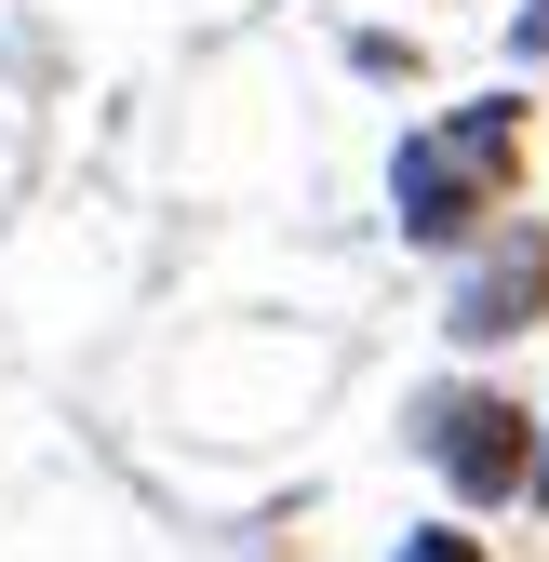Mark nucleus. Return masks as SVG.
Here are the masks:
<instances>
[{
    "label": "nucleus",
    "mask_w": 549,
    "mask_h": 562,
    "mask_svg": "<svg viewBox=\"0 0 549 562\" xmlns=\"http://www.w3.org/2000/svg\"><path fill=\"white\" fill-rule=\"evenodd\" d=\"M536 322H549V215L509 201L469 255H442V348L483 362V348H523Z\"/></svg>",
    "instance_id": "3"
},
{
    "label": "nucleus",
    "mask_w": 549,
    "mask_h": 562,
    "mask_svg": "<svg viewBox=\"0 0 549 562\" xmlns=\"http://www.w3.org/2000/svg\"><path fill=\"white\" fill-rule=\"evenodd\" d=\"M509 67H549V0H523V14H509Z\"/></svg>",
    "instance_id": "6"
},
{
    "label": "nucleus",
    "mask_w": 549,
    "mask_h": 562,
    "mask_svg": "<svg viewBox=\"0 0 549 562\" xmlns=\"http://www.w3.org/2000/svg\"><path fill=\"white\" fill-rule=\"evenodd\" d=\"M402 442L456 496V522H483V509H523V482H536V402L496 375H429L402 402Z\"/></svg>",
    "instance_id": "2"
},
{
    "label": "nucleus",
    "mask_w": 549,
    "mask_h": 562,
    "mask_svg": "<svg viewBox=\"0 0 549 562\" xmlns=\"http://www.w3.org/2000/svg\"><path fill=\"white\" fill-rule=\"evenodd\" d=\"M335 54H349V81H376V94H416L429 81V41L416 27H349Z\"/></svg>",
    "instance_id": "4"
},
{
    "label": "nucleus",
    "mask_w": 549,
    "mask_h": 562,
    "mask_svg": "<svg viewBox=\"0 0 549 562\" xmlns=\"http://www.w3.org/2000/svg\"><path fill=\"white\" fill-rule=\"evenodd\" d=\"M523 509H549V402H536V482H523Z\"/></svg>",
    "instance_id": "7"
},
{
    "label": "nucleus",
    "mask_w": 549,
    "mask_h": 562,
    "mask_svg": "<svg viewBox=\"0 0 549 562\" xmlns=\"http://www.w3.org/2000/svg\"><path fill=\"white\" fill-rule=\"evenodd\" d=\"M389 562H496V549H483V536H469V522L442 509V522H402V549H389Z\"/></svg>",
    "instance_id": "5"
},
{
    "label": "nucleus",
    "mask_w": 549,
    "mask_h": 562,
    "mask_svg": "<svg viewBox=\"0 0 549 562\" xmlns=\"http://www.w3.org/2000/svg\"><path fill=\"white\" fill-rule=\"evenodd\" d=\"M523 161H536V108H523V81L429 108V121L389 148V228H402V255H469V241L523 201Z\"/></svg>",
    "instance_id": "1"
}]
</instances>
